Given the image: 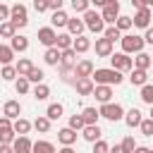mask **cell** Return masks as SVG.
Wrapping results in <instances>:
<instances>
[{"label":"cell","instance_id":"6125c7cd","mask_svg":"<svg viewBox=\"0 0 153 153\" xmlns=\"http://www.w3.org/2000/svg\"><path fill=\"white\" fill-rule=\"evenodd\" d=\"M134 153H148V148H143V146H139V148H136Z\"/></svg>","mask_w":153,"mask_h":153},{"label":"cell","instance_id":"8fae6325","mask_svg":"<svg viewBox=\"0 0 153 153\" xmlns=\"http://www.w3.org/2000/svg\"><path fill=\"white\" fill-rule=\"evenodd\" d=\"M93 72H96V67H93V62H91V60H79V62L74 65V74H76V79L91 76Z\"/></svg>","mask_w":153,"mask_h":153},{"label":"cell","instance_id":"603a6c76","mask_svg":"<svg viewBox=\"0 0 153 153\" xmlns=\"http://www.w3.org/2000/svg\"><path fill=\"white\" fill-rule=\"evenodd\" d=\"M57 67H60V79H62L65 84H74V81H76L74 67H69V65H57Z\"/></svg>","mask_w":153,"mask_h":153},{"label":"cell","instance_id":"74e56055","mask_svg":"<svg viewBox=\"0 0 153 153\" xmlns=\"http://www.w3.org/2000/svg\"><path fill=\"white\" fill-rule=\"evenodd\" d=\"M31 153H55V146H53L50 141H36Z\"/></svg>","mask_w":153,"mask_h":153},{"label":"cell","instance_id":"484cf974","mask_svg":"<svg viewBox=\"0 0 153 153\" xmlns=\"http://www.w3.org/2000/svg\"><path fill=\"white\" fill-rule=\"evenodd\" d=\"M141 120H143V117H141V112H139L136 108H131V110L124 112V122H127V127H139Z\"/></svg>","mask_w":153,"mask_h":153},{"label":"cell","instance_id":"1f68e13d","mask_svg":"<svg viewBox=\"0 0 153 153\" xmlns=\"http://www.w3.org/2000/svg\"><path fill=\"white\" fill-rule=\"evenodd\" d=\"M72 48H74V53H86V50L91 48V38H86V36H76Z\"/></svg>","mask_w":153,"mask_h":153},{"label":"cell","instance_id":"d6a6232c","mask_svg":"<svg viewBox=\"0 0 153 153\" xmlns=\"http://www.w3.org/2000/svg\"><path fill=\"white\" fill-rule=\"evenodd\" d=\"M62 110H65V108H62L60 103H50L48 110H45V117H48L50 122H53V120H60V117H62Z\"/></svg>","mask_w":153,"mask_h":153},{"label":"cell","instance_id":"03108f58","mask_svg":"<svg viewBox=\"0 0 153 153\" xmlns=\"http://www.w3.org/2000/svg\"><path fill=\"white\" fill-rule=\"evenodd\" d=\"M148 153H153V148H148Z\"/></svg>","mask_w":153,"mask_h":153},{"label":"cell","instance_id":"ba28073f","mask_svg":"<svg viewBox=\"0 0 153 153\" xmlns=\"http://www.w3.org/2000/svg\"><path fill=\"white\" fill-rule=\"evenodd\" d=\"M151 19H153V10H151V7L136 10V14L131 17L134 26H139V29H148V26H151Z\"/></svg>","mask_w":153,"mask_h":153},{"label":"cell","instance_id":"7402d4cb","mask_svg":"<svg viewBox=\"0 0 153 153\" xmlns=\"http://www.w3.org/2000/svg\"><path fill=\"white\" fill-rule=\"evenodd\" d=\"M151 62H153V57H151L148 53H136V57H134V69H148Z\"/></svg>","mask_w":153,"mask_h":153},{"label":"cell","instance_id":"d4e9b609","mask_svg":"<svg viewBox=\"0 0 153 153\" xmlns=\"http://www.w3.org/2000/svg\"><path fill=\"white\" fill-rule=\"evenodd\" d=\"M81 117H84V122L86 124H98V117H100V110H96V108H84L81 110Z\"/></svg>","mask_w":153,"mask_h":153},{"label":"cell","instance_id":"d590c367","mask_svg":"<svg viewBox=\"0 0 153 153\" xmlns=\"http://www.w3.org/2000/svg\"><path fill=\"white\" fill-rule=\"evenodd\" d=\"M103 36H105L110 43H115V41H122V31H120L115 24H112V26H108V29L103 31Z\"/></svg>","mask_w":153,"mask_h":153},{"label":"cell","instance_id":"ffe728a7","mask_svg":"<svg viewBox=\"0 0 153 153\" xmlns=\"http://www.w3.org/2000/svg\"><path fill=\"white\" fill-rule=\"evenodd\" d=\"M43 60H45V65L57 67V65H60V60H62V50H57V48H48V50H45V55H43Z\"/></svg>","mask_w":153,"mask_h":153},{"label":"cell","instance_id":"5bb4252c","mask_svg":"<svg viewBox=\"0 0 153 153\" xmlns=\"http://www.w3.org/2000/svg\"><path fill=\"white\" fill-rule=\"evenodd\" d=\"M2 115L10 117V120H19V115H22V105H19V100H7V103L2 105Z\"/></svg>","mask_w":153,"mask_h":153},{"label":"cell","instance_id":"f546056e","mask_svg":"<svg viewBox=\"0 0 153 153\" xmlns=\"http://www.w3.org/2000/svg\"><path fill=\"white\" fill-rule=\"evenodd\" d=\"M12 60H14V50L10 48V45H2L0 43V65L5 67V65H12Z\"/></svg>","mask_w":153,"mask_h":153},{"label":"cell","instance_id":"277c9868","mask_svg":"<svg viewBox=\"0 0 153 153\" xmlns=\"http://www.w3.org/2000/svg\"><path fill=\"white\" fill-rule=\"evenodd\" d=\"M84 24H86V29L93 31V33H103V31H105V22H103V17H100L96 10L84 12Z\"/></svg>","mask_w":153,"mask_h":153},{"label":"cell","instance_id":"7dc6e473","mask_svg":"<svg viewBox=\"0 0 153 153\" xmlns=\"http://www.w3.org/2000/svg\"><path fill=\"white\" fill-rule=\"evenodd\" d=\"M139 129H141L143 136H153V120H151V117H148V120H141Z\"/></svg>","mask_w":153,"mask_h":153},{"label":"cell","instance_id":"11a10c76","mask_svg":"<svg viewBox=\"0 0 153 153\" xmlns=\"http://www.w3.org/2000/svg\"><path fill=\"white\" fill-rule=\"evenodd\" d=\"M143 41L153 45V26H148V29H146V36H143Z\"/></svg>","mask_w":153,"mask_h":153},{"label":"cell","instance_id":"e0dca14e","mask_svg":"<svg viewBox=\"0 0 153 153\" xmlns=\"http://www.w3.org/2000/svg\"><path fill=\"white\" fill-rule=\"evenodd\" d=\"M84 29H86L84 19H79V17H69V22H67V31H69L72 36H84Z\"/></svg>","mask_w":153,"mask_h":153},{"label":"cell","instance_id":"9c48e42d","mask_svg":"<svg viewBox=\"0 0 153 153\" xmlns=\"http://www.w3.org/2000/svg\"><path fill=\"white\" fill-rule=\"evenodd\" d=\"M38 41L45 45V48H55V41H57V33L53 26H43L38 29Z\"/></svg>","mask_w":153,"mask_h":153},{"label":"cell","instance_id":"9f6ffc18","mask_svg":"<svg viewBox=\"0 0 153 153\" xmlns=\"http://www.w3.org/2000/svg\"><path fill=\"white\" fill-rule=\"evenodd\" d=\"M131 5H134L136 10H143V7H148V5H146V0H131Z\"/></svg>","mask_w":153,"mask_h":153},{"label":"cell","instance_id":"8992f818","mask_svg":"<svg viewBox=\"0 0 153 153\" xmlns=\"http://www.w3.org/2000/svg\"><path fill=\"white\" fill-rule=\"evenodd\" d=\"M100 110V117L110 120V122H117V120H124V108L120 103H105L98 108Z\"/></svg>","mask_w":153,"mask_h":153},{"label":"cell","instance_id":"816d5d0a","mask_svg":"<svg viewBox=\"0 0 153 153\" xmlns=\"http://www.w3.org/2000/svg\"><path fill=\"white\" fill-rule=\"evenodd\" d=\"M2 22H10V7L0 2V24H2Z\"/></svg>","mask_w":153,"mask_h":153},{"label":"cell","instance_id":"4fadbf2b","mask_svg":"<svg viewBox=\"0 0 153 153\" xmlns=\"http://www.w3.org/2000/svg\"><path fill=\"white\" fill-rule=\"evenodd\" d=\"M93 96H96V100H98L100 105L112 103V86H96V88H93Z\"/></svg>","mask_w":153,"mask_h":153},{"label":"cell","instance_id":"7bdbcfd3","mask_svg":"<svg viewBox=\"0 0 153 153\" xmlns=\"http://www.w3.org/2000/svg\"><path fill=\"white\" fill-rule=\"evenodd\" d=\"M72 10L74 12H88L91 10V0H72Z\"/></svg>","mask_w":153,"mask_h":153},{"label":"cell","instance_id":"3957f363","mask_svg":"<svg viewBox=\"0 0 153 153\" xmlns=\"http://www.w3.org/2000/svg\"><path fill=\"white\" fill-rule=\"evenodd\" d=\"M10 22H12L17 29H24V26L29 24V12H26V5L14 2V5L10 7Z\"/></svg>","mask_w":153,"mask_h":153},{"label":"cell","instance_id":"ee69618b","mask_svg":"<svg viewBox=\"0 0 153 153\" xmlns=\"http://www.w3.org/2000/svg\"><path fill=\"white\" fill-rule=\"evenodd\" d=\"M43 76H45V74H43V69H41V67H33V69L29 72V76H26V79H29V81H33V84H43Z\"/></svg>","mask_w":153,"mask_h":153},{"label":"cell","instance_id":"e7e4bbea","mask_svg":"<svg viewBox=\"0 0 153 153\" xmlns=\"http://www.w3.org/2000/svg\"><path fill=\"white\" fill-rule=\"evenodd\" d=\"M151 120H153V105H151Z\"/></svg>","mask_w":153,"mask_h":153},{"label":"cell","instance_id":"f907efd6","mask_svg":"<svg viewBox=\"0 0 153 153\" xmlns=\"http://www.w3.org/2000/svg\"><path fill=\"white\" fill-rule=\"evenodd\" d=\"M33 10L41 14V12H48L50 7H48V0H33Z\"/></svg>","mask_w":153,"mask_h":153},{"label":"cell","instance_id":"5b68a950","mask_svg":"<svg viewBox=\"0 0 153 153\" xmlns=\"http://www.w3.org/2000/svg\"><path fill=\"white\" fill-rule=\"evenodd\" d=\"M110 65H112V69H117V72H122V74L134 69V60H131L127 53H112Z\"/></svg>","mask_w":153,"mask_h":153},{"label":"cell","instance_id":"f6af8a7d","mask_svg":"<svg viewBox=\"0 0 153 153\" xmlns=\"http://www.w3.org/2000/svg\"><path fill=\"white\" fill-rule=\"evenodd\" d=\"M84 127H86V122H84L81 115H72V117H69V129L79 131V129H84Z\"/></svg>","mask_w":153,"mask_h":153},{"label":"cell","instance_id":"f1b7e54d","mask_svg":"<svg viewBox=\"0 0 153 153\" xmlns=\"http://www.w3.org/2000/svg\"><path fill=\"white\" fill-rule=\"evenodd\" d=\"M33 129L41 131V134H48V131H50V120H48L45 115H38V117L33 120Z\"/></svg>","mask_w":153,"mask_h":153},{"label":"cell","instance_id":"c3c4849f","mask_svg":"<svg viewBox=\"0 0 153 153\" xmlns=\"http://www.w3.org/2000/svg\"><path fill=\"white\" fill-rule=\"evenodd\" d=\"M122 148H124V153H134L139 146H136V141H134V136H127L124 141H122Z\"/></svg>","mask_w":153,"mask_h":153},{"label":"cell","instance_id":"30bf717a","mask_svg":"<svg viewBox=\"0 0 153 153\" xmlns=\"http://www.w3.org/2000/svg\"><path fill=\"white\" fill-rule=\"evenodd\" d=\"M74 88H76V93H79V96H93L96 84H93V79H91V76H84V79H76V81H74Z\"/></svg>","mask_w":153,"mask_h":153},{"label":"cell","instance_id":"7a4b0ae2","mask_svg":"<svg viewBox=\"0 0 153 153\" xmlns=\"http://www.w3.org/2000/svg\"><path fill=\"white\" fill-rule=\"evenodd\" d=\"M122 53H143V45H146V41H143V36H136V33H124L122 36Z\"/></svg>","mask_w":153,"mask_h":153},{"label":"cell","instance_id":"f35d334b","mask_svg":"<svg viewBox=\"0 0 153 153\" xmlns=\"http://www.w3.org/2000/svg\"><path fill=\"white\" fill-rule=\"evenodd\" d=\"M48 96H50V88H48L45 84H36V86H33V98H36V100H45Z\"/></svg>","mask_w":153,"mask_h":153},{"label":"cell","instance_id":"b9f144b4","mask_svg":"<svg viewBox=\"0 0 153 153\" xmlns=\"http://www.w3.org/2000/svg\"><path fill=\"white\" fill-rule=\"evenodd\" d=\"M74 57H76L74 48H69V50H62V60H60V65H69V67H74V65H76V62H74Z\"/></svg>","mask_w":153,"mask_h":153},{"label":"cell","instance_id":"4dcf8cb0","mask_svg":"<svg viewBox=\"0 0 153 153\" xmlns=\"http://www.w3.org/2000/svg\"><path fill=\"white\" fill-rule=\"evenodd\" d=\"M67 22H69V17H67V12H62V10L53 12V17H50V24H53V29H55V26H67Z\"/></svg>","mask_w":153,"mask_h":153},{"label":"cell","instance_id":"6f0895ef","mask_svg":"<svg viewBox=\"0 0 153 153\" xmlns=\"http://www.w3.org/2000/svg\"><path fill=\"white\" fill-rule=\"evenodd\" d=\"M105 2L108 0H91V5H96V7H105Z\"/></svg>","mask_w":153,"mask_h":153},{"label":"cell","instance_id":"9a60e30c","mask_svg":"<svg viewBox=\"0 0 153 153\" xmlns=\"http://www.w3.org/2000/svg\"><path fill=\"white\" fill-rule=\"evenodd\" d=\"M100 134H103V131H100V127H98V124H86V127L81 129V136H84L88 143L100 141Z\"/></svg>","mask_w":153,"mask_h":153},{"label":"cell","instance_id":"94428289","mask_svg":"<svg viewBox=\"0 0 153 153\" xmlns=\"http://www.w3.org/2000/svg\"><path fill=\"white\" fill-rule=\"evenodd\" d=\"M110 153H124V148H122V143H120V146H115V148H110Z\"/></svg>","mask_w":153,"mask_h":153},{"label":"cell","instance_id":"91938a15","mask_svg":"<svg viewBox=\"0 0 153 153\" xmlns=\"http://www.w3.org/2000/svg\"><path fill=\"white\" fill-rule=\"evenodd\" d=\"M57 153H74V148H72V146H62Z\"/></svg>","mask_w":153,"mask_h":153},{"label":"cell","instance_id":"ab89813d","mask_svg":"<svg viewBox=\"0 0 153 153\" xmlns=\"http://www.w3.org/2000/svg\"><path fill=\"white\" fill-rule=\"evenodd\" d=\"M115 26H117L120 31H129V29L134 26V22H131V17H124V14H120V17H117V22H115Z\"/></svg>","mask_w":153,"mask_h":153},{"label":"cell","instance_id":"60d3db41","mask_svg":"<svg viewBox=\"0 0 153 153\" xmlns=\"http://www.w3.org/2000/svg\"><path fill=\"white\" fill-rule=\"evenodd\" d=\"M29 86H31V81H29L26 76H17V79H14V88H17V93H29Z\"/></svg>","mask_w":153,"mask_h":153},{"label":"cell","instance_id":"7c38bea8","mask_svg":"<svg viewBox=\"0 0 153 153\" xmlns=\"http://www.w3.org/2000/svg\"><path fill=\"white\" fill-rule=\"evenodd\" d=\"M96 55L98 57H112V43L103 36V38H96Z\"/></svg>","mask_w":153,"mask_h":153},{"label":"cell","instance_id":"836d02e7","mask_svg":"<svg viewBox=\"0 0 153 153\" xmlns=\"http://www.w3.org/2000/svg\"><path fill=\"white\" fill-rule=\"evenodd\" d=\"M14 139H17L14 129H0V146H12Z\"/></svg>","mask_w":153,"mask_h":153},{"label":"cell","instance_id":"d6986e66","mask_svg":"<svg viewBox=\"0 0 153 153\" xmlns=\"http://www.w3.org/2000/svg\"><path fill=\"white\" fill-rule=\"evenodd\" d=\"M10 48L14 50V53H24V50H29V38H24V36H14V38H10Z\"/></svg>","mask_w":153,"mask_h":153},{"label":"cell","instance_id":"52a82bcc","mask_svg":"<svg viewBox=\"0 0 153 153\" xmlns=\"http://www.w3.org/2000/svg\"><path fill=\"white\" fill-rule=\"evenodd\" d=\"M100 17H103L105 24L112 26V24L117 22V17H120V0H108L105 7H103V12H100Z\"/></svg>","mask_w":153,"mask_h":153},{"label":"cell","instance_id":"6da1fadb","mask_svg":"<svg viewBox=\"0 0 153 153\" xmlns=\"http://www.w3.org/2000/svg\"><path fill=\"white\" fill-rule=\"evenodd\" d=\"M91 79H93L96 86H117V84L124 81L122 72H117V69H112V67H108V69H96V72L91 74Z\"/></svg>","mask_w":153,"mask_h":153},{"label":"cell","instance_id":"e575fe53","mask_svg":"<svg viewBox=\"0 0 153 153\" xmlns=\"http://www.w3.org/2000/svg\"><path fill=\"white\" fill-rule=\"evenodd\" d=\"M0 36H2V38H14V36H17V26H14L12 22H2V24H0Z\"/></svg>","mask_w":153,"mask_h":153},{"label":"cell","instance_id":"cb8c5ba5","mask_svg":"<svg viewBox=\"0 0 153 153\" xmlns=\"http://www.w3.org/2000/svg\"><path fill=\"white\" fill-rule=\"evenodd\" d=\"M129 81H131L134 86H146V81H148V74H146V69H131V74H129Z\"/></svg>","mask_w":153,"mask_h":153},{"label":"cell","instance_id":"bcb514c9","mask_svg":"<svg viewBox=\"0 0 153 153\" xmlns=\"http://www.w3.org/2000/svg\"><path fill=\"white\" fill-rule=\"evenodd\" d=\"M141 100L148 103V105H153V86H151V84L141 86Z\"/></svg>","mask_w":153,"mask_h":153},{"label":"cell","instance_id":"4316f807","mask_svg":"<svg viewBox=\"0 0 153 153\" xmlns=\"http://www.w3.org/2000/svg\"><path fill=\"white\" fill-rule=\"evenodd\" d=\"M31 127H33V122H29V120H24V117H19V120H14V124H12V129H14V131H17L19 136H26Z\"/></svg>","mask_w":153,"mask_h":153},{"label":"cell","instance_id":"8d00e7d4","mask_svg":"<svg viewBox=\"0 0 153 153\" xmlns=\"http://www.w3.org/2000/svg\"><path fill=\"white\" fill-rule=\"evenodd\" d=\"M19 74H17V67L14 65H5L2 69H0V79H5V81H12V79H17Z\"/></svg>","mask_w":153,"mask_h":153},{"label":"cell","instance_id":"681fc988","mask_svg":"<svg viewBox=\"0 0 153 153\" xmlns=\"http://www.w3.org/2000/svg\"><path fill=\"white\" fill-rule=\"evenodd\" d=\"M93 153H110V146H108V141H96L93 143Z\"/></svg>","mask_w":153,"mask_h":153},{"label":"cell","instance_id":"2e32d148","mask_svg":"<svg viewBox=\"0 0 153 153\" xmlns=\"http://www.w3.org/2000/svg\"><path fill=\"white\" fill-rule=\"evenodd\" d=\"M12 148H14V153H31L33 151V141L29 136H17L14 143H12Z\"/></svg>","mask_w":153,"mask_h":153},{"label":"cell","instance_id":"680465c9","mask_svg":"<svg viewBox=\"0 0 153 153\" xmlns=\"http://www.w3.org/2000/svg\"><path fill=\"white\" fill-rule=\"evenodd\" d=\"M0 153H14L12 146H0Z\"/></svg>","mask_w":153,"mask_h":153},{"label":"cell","instance_id":"44dd1931","mask_svg":"<svg viewBox=\"0 0 153 153\" xmlns=\"http://www.w3.org/2000/svg\"><path fill=\"white\" fill-rule=\"evenodd\" d=\"M72 45H74L72 33H57V41H55V48L57 50H69Z\"/></svg>","mask_w":153,"mask_h":153},{"label":"cell","instance_id":"f5cc1de1","mask_svg":"<svg viewBox=\"0 0 153 153\" xmlns=\"http://www.w3.org/2000/svg\"><path fill=\"white\" fill-rule=\"evenodd\" d=\"M12 124H14V122H12L10 117H5V115L0 117V129H12Z\"/></svg>","mask_w":153,"mask_h":153},{"label":"cell","instance_id":"83f0119b","mask_svg":"<svg viewBox=\"0 0 153 153\" xmlns=\"http://www.w3.org/2000/svg\"><path fill=\"white\" fill-rule=\"evenodd\" d=\"M14 67H17V74H19V76H29V72L33 69V62H31L29 57H22Z\"/></svg>","mask_w":153,"mask_h":153},{"label":"cell","instance_id":"ac0fdd59","mask_svg":"<svg viewBox=\"0 0 153 153\" xmlns=\"http://www.w3.org/2000/svg\"><path fill=\"white\" fill-rule=\"evenodd\" d=\"M57 141H60L62 146H72V143L76 141V131H74V129H69V127H65V129H60V131H57Z\"/></svg>","mask_w":153,"mask_h":153},{"label":"cell","instance_id":"db71d44e","mask_svg":"<svg viewBox=\"0 0 153 153\" xmlns=\"http://www.w3.org/2000/svg\"><path fill=\"white\" fill-rule=\"evenodd\" d=\"M62 2H65V0H48V7H50L53 12H57V10H62Z\"/></svg>","mask_w":153,"mask_h":153},{"label":"cell","instance_id":"be15d7a7","mask_svg":"<svg viewBox=\"0 0 153 153\" xmlns=\"http://www.w3.org/2000/svg\"><path fill=\"white\" fill-rule=\"evenodd\" d=\"M146 5H148V7H151V10H153V0H146Z\"/></svg>","mask_w":153,"mask_h":153}]
</instances>
